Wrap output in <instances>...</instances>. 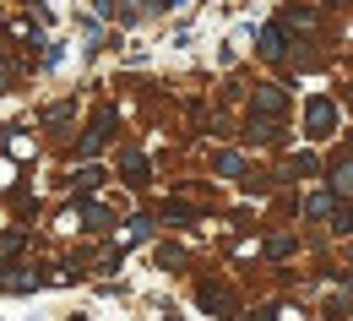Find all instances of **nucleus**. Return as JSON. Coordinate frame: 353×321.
Instances as JSON below:
<instances>
[{"instance_id":"nucleus-1","label":"nucleus","mask_w":353,"mask_h":321,"mask_svg":"<svg viewBox=\"0 0 353 321\" xmlns=\"http://www.w3.org/2000/svg\"><path fill=\"white\" fill-rule=\"evenodd\" d=\"M310 126H315L310 137H326V126H332V104H326V98H315V104H310Z\"/></svg>"},{"instance_id":"nucleus-2","label":"nucleus","mask_w":353,"mask_h":321,"mask_svg":"<svg viewBox=\"0 0 353 321\" xmlns=\"http://www.w3.org/2000/svg\"><path fill=\"white\" fill-rule=\"evenodd\" d=\"M332 185H337V191H353V164H343V169H332Z\"/></svg>"}]
</instances>
